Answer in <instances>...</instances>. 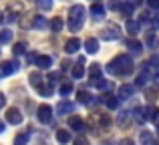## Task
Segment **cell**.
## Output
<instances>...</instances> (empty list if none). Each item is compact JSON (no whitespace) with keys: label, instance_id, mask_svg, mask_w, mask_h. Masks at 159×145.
I'll return each mask as SVG.
<instances>
[{"label":"cell","instance_id":"6da1fadb","mask_svg":"<svg viewBox=\"0 0 159 145\" xmlns=\"http://www.w3.org/2000/svg\"><path fill=\"white\" fill-rule=\"evenodd\" d=\"M133 69H135V65H133V59L129 55H117L107 65V73L117 75V77H127L133 73Z\"/></svg>","mask_w":159,"mask_h":145},{"label":"cell","instance_id":"7a4b0ae2","mask_svg":"<svg viewBox=\"0 0 159 145\" xmlns=\"http://www.w3.org/2000/svg\"><path fill=\"white\" fill-rule=\"evenodd\" d=\"M85 22V6L83 4H75L69 10V28L70 32H79Z\"/></svg>","mask_w":159,"mask_h":145},{"label":"cell","instance_id":"3957f363","mask_svg":"<svg viewBox=\"0 0 159 145\" xmlns=\"http://www.w3.org/2000/svg\"><path fill=\"white\" fill-rule=\"evenodd\" d=\"M20 69V65L16 61H4L0 63V77H8V75H14Z\"/></svg>","mask_w":159,"mask_h":145},{"label":"cell","instance_id":"277c9868","mask_svg":"<svg viewBox=\"0 0 159 145\" xmlns=\"http://www.w3.org/2000/svg\"><path fill=\"white\" fill-rule=\"evenodd\" d=\"M22 119H24L22 113H20L16 107H12V109L6 111V121L10 123V125H20V123H22Z\"/></svg>","mask_w":159,"mask_h":145},{"label":"cell","instance_id":"5b68a950","mask_svg":"<svg viewBox=\"0 0 159 145\" xmlns=\"http://www.w3.org/2000/svg\"><path fill=\"white\" fill-rule=\"evenodd\" d=\"M121 36V28L117 24H109V26L103 30V39L105 40H117Z\"/></svg>","mask_w":159,"mask_h":145},{"label":"cell","instance_id":"8992f818","mask_svg":"<svg viewBox=\"0 0 159 145\" xmlns=\"http://www.w3.org/2000/svg\"><path fill=\"white\" fill-rule=\"evenodd\" d=\"M39 121L44 123V125L52 121V109L48 105H40L39 107Z\"/></svg>","mask_w":159,"mask_h":145},{"label":"cell","instance_id":"52a82bcc","mask_svg":"<svg viewBox=\"0 0 159 145\" xmlns=\"http://www.w3.org/2000/svg\"><path fill=\"white\" fill-rule=\"evenodd\" d=\"M79 48H81V40H79V39H69V40L65 43V51L69 52V55L77 52Z\"/></svg>","mask_w":159,"mask_h":145},{"label":"cell","instance_id":"ba28073f","mask_svg":"<svg viewBox=\"0 0 159 145\" xmlns=\"http://www.w3.org/2000/svg\"><path fill=\"white\" fill-rule=\"evenodd\" d=\"M133 93H135V85H121V87H119V97H121V99L133 97Z\"/></svg>","mask_w":159,"mask_h":145},{"label":"cell","instance_id":"9c48e42d","mask_svg":"<svg viewBox=\"0 0 159 145\" xmlns=\"http://www.w3.org/2000/svg\"><path fill=\"white\" fill-rule=\"evenodd\" d=\"M91 14H93V18L101 20L103 16H105V6H103V4H99V2H95L93 6H91Z\"/></svg>","mask_w":159,"mask_h":145},{"label":"cell","instance_id":"30bf717a","mask_svg":"<svg viewBox=\"0 0 159 145\" xmlns=\"http://www.w3.org/2000/svg\"><path fill=\"white\" fill-rule=\"evenodd\" d=\"M139 139H141V145H157V139L153 137V133H149V131H141Z\"/></svg>","mask_w":159,"mask_h":145},{"label":"cell","instance_id":"8fae6325","mask_svg":"<svg viewBox=\"0 0 159 145\" xmlns=\"http://www.w3.org/2000/svg\"><path fill=\"white\" fill-rule=\"evenodd\" d=\"M69 127H70V129H75V131H79V133L85 131V123H83L81 117H70L69 119Z\"/></svg>","mask_w":159,"mask_h":145},{"label":"cell","instance_id":"7c38bea8","mask_svg":"<svg viewBox=\"0 0 159 145\" xmlns=\"http://www.w3.org/2000/svg\"><path fill=\"white\" fill-rule=\"evenodd\" d=\"M73 109H75V103H70V101H61L58 107H57L58 115H66V113H70Z\"/></svg>","mask_w":159,"mask_h":145},{"label":"cell","instance_id":"4fadbf2b","mask_svg":"<svg viewBox=\"0 0 159 145\" xmlns=\"http://www.w3.org/2000/svg\"><path fill=\"white\" fill-rule=\"evenodd\" d=\"M85 48H87L89 55H95V52L99 51V40L97 39H87L85 40Z\"/></svg>","mask_w":159,"mask_h":145},{"label":"cell","instance_id":"5bb4252c","mask_svg":"<svg viewBox=\"0 0 159 145\" xmlns=\"http://www.w3.org/2000/svg\"><path fill=\"white\" fill-rule=\"evenodd\" d=\"M99 129H109L111 127V117H109L107 113H99Z\"/></svg>","mask_w":159,"mask_h":145},{"label":"cell","instance_id":"9a60e30c","mask_svg":"<svg viewBox=\"0 0 159 145\" xmlns=\"http://www.w3.org/2000/svg\"><path fill=\"white\" fill-rule=\"evenodd\" d=\"M36 65H39V69H51L52 59L48 55H43V57H39V59H36Z\"/></svg>","mask_w":159,"mask_h":145},{"label":"cell","instance_id":"2e32d148","mask_svg":"<svg viewBox=\"0 0 159 145\" xmlns=\"http://www.w3.org/2000/svg\"><path fill=\"white\" fill-rule=\"evenodd\" d=\"M57 141L61 143V145L69 143V141H70V133H69L66 129H58V131H57Z\"/></svg>","mask_w":159,"mask_h":145},{"label":"cell","instance_id":"e0dca14e","mask_svg":"<svg viewBox=\"0 0 159 145\" xmlns=\"http://www.w3.org/2000/svg\"><path fill=\"white\" fill-rule=\"evenodd\" d=\"M103 103H105L109 109H117V107H119V99L113 97V95H105V97H103Z\"/></svg>","mask_w":159,"mask_h":145},{"label":"cell","instance_id":"ac0fdd59","mask_svg":"<svg viewBox=\"0 0 159 145\" xmlns=\"http://www.w3.org/2000/svg\"><path fill=\"white\" fill-rule=\"evenodd\" d=\"M147 83H149V75L141 71V73H139V77H137V83H135V89H137V87H139V89H145V87H147Z\"/></svg>","mask_w":159,"mask_h":145},{"label":"cell","instance_id":"d6986e66","mask_svg":"<svg viewBox=\"0 0 159 145\" xmlns=\"http://www.w3.org/2000/svg\"><path fill=\"white\" fill-rule=\"evenodd\" d=\"M89 77H91V83H93V81L97 83L99 79H101V67H99L97 63H95L93 67H91V71H89Z\"/></svg>","mask_w":159,"mask_h":145},{"label":"cell","instance_id":"ffe728a7","mask_svg":"<svg viewBox=\"0 0 159 145\" xmlns=\"http://www.w3.org/2000/svg\"><path fill=\"white\" fill-rule=\"evenodd\" d=\"M28 79H30V85L34 87V89H39V87L43 85V75H40V73H30Z\"/></svg>","mask_w":159,"mask_h":145},{"label":"cell","instance_id":"44dd1931","mask_svg":"<svg viewBox=\"0 0 159 145\" xmlns=\"http://www.w3.org/2000/svg\"><path fill=\"white\" fill-rule=\"evenodd\" d=\"M127 47L131 48L133 52H141V51H143V44H141L139 40H135V39H129L127 40Z\"/></svg>","mask_w":159,"mask_h":145},{"label":"cell","instance_id":"7402d4cb","mask_svg":"<svg viewBox=\"0 0 159 145\" xmlns=\"http://www.w3.org/2000/svg\"><path fill=\"white\" fill-rule=\"evenodd\" d=\"M34 18H36L34 14H28L26 18L20 20V26H22V28H32V26H34Z\"/></svg>","mask_w":159,"mask_h":145},{"label":"cell","instance_id":"603a6c76","mask_svg":"<svg viewBox=\"0 0 159 145\" xmlns=\"http://www.w3.org/2000/svg\"><path fill=\"white\" fill-rule=\"evenodd\" d=\"M12 40V30H8V28H4L2 32H0V43L2 44H8Z\"/></svg>","mask_w":159,"mask_h":145},{"label":"cell","instance_id":"cb8c5ba5","mask_svg":"<svg viewBox=\"0 0 159 145\" xmlns=\"http://www.w3.org/2000/svg\"><path fill=\"white\" fill-rule=\"evenodd\" d=\"M36 91H39L43 97H51V95H52V85H44V83H43V85H40Z\"/></svg>","mask_w":159,"mask_h":145},{"label":"cell","instance_id":"d4e9b609","mask_svg":"<svg viewBox=\"0 0 159 145\" xmlns=\"http://www.w3.org/2000/svg\"><path fill=\"white\" fill-rule=\"evenodd\" d=\"M28 137H30V133H20V135H16V139H14V145H26L28 143Z\"/></svg>","mask_w":159,"mask_h":145},{"label":"cell","instance_id":"484cf974","mask_svg":"<svg viewBox=\"0 0 159 145\" xmlns=\"http://www.w3.org/2000/svg\"><path fill=\"white\" fill-rule=\"evenodd\" d=\"M12 52H14L16 57L24 55V52H26V43H16V44H14V48H12Z\"/></svg>","mask_w":159,"mask_h":145},{"label":"cell","instance_id":"4316f807","mask_svg":"<svg viewBox=\"0 0 159 145\" xmlns=\"http://www.w3.org/2000/svg\"><path fill=\"white\" fill-rule=\"evenodd\" d=\"M47 26H48V22H47V18H44V16H36V18H34V28L43 30V28H47Z\"/></svg>","mask_w":159,"mask_h":145},{"label":"cell","instance_id":"83f0119b","mask_svg":"<svg viewBox=\"0 0 159 145\" xmlns=\"http://www.w3.org/2000/svg\"><path fill=\"white\" fill-rule=\"evenodd\" d=\"M77 99H79V103H91V101H93V97H91L87 91H79V93H77Z\"/></svg>","mask_w":159,"mask_h":145},{"label":"cell","instance_id":"f1b7e54d","mask_svg":"<svg viewBox=\"0 0 159 145\" xmlns=\"http://www.w3.org/2000/svg\"><path fill=\"white\" fill-rule=\"evenodd\" d=\"M95 85H97V89H101V91H109V89L113 87V85H111V81H105V79H99Z\"/></svg>","mask_w":159,"mask_h":145},{"label":"cell","instance_id":"f546056e","mask_svg":"<svg viewBox=\"0 0 159 145\" xmlns=\"http://www.w3.org/2000/svg\"><path fill=\"white\" fill-rule=\"evenodd\" d=\"M129 121H131V113H129V111H123V113L119 115V125L123 127V125H127Z\"/></svg>","mask_w":159,"mask_h":145},{"label":"cell","instance_id":"4dcf8cb0","mask_svg":"<svg viewBox=\"0 0 159 145\" xmlns=\"http://www.w3.org/2000/svg\"><path fill=\"white\" fill-rule=\"evenodd\" d=\"M83 75H85V69H83V63H79L77 67H73V77H75V79H83Z\"/></svg>","mask_w":159,"mask_h":145},{"label":"cell","instance_id":"1f68e13d","mask_svg":"<svg viewBox=\"0 0 159 145\" xmlns=\"http://www.w3.org/2000/svg\"><path fill=\"white\" fill-rule=\"evenodd\" d=\"M73 93V83H65L61 85V97H66V95Z\"/></svg>","mask_w":159,"mask_h":145},{"label":"cell","instance_id":"d6a6232c","mask_svg":"<svg viewBox=\"0 0 159 145\" xmlns=\"http://www.w3.org/2000/svg\"><path fill=\"white\" fill-rule=\"evenodd\" d=\"M36 4H39L40 10H51L52 8V0H36Z\"/></svg>","mask_w":159,"mask_h":145},{"label":"cell","instance_id":"836d02e7","mask_svg":"<svg viewBox=\"0 0 159 145\" xmlns=\"http://www.w3.org/2000/svg\"><path fill=\"white\" fill-rule=\"evenodd\" d=\"M51 28H52V32H61L62 30V20L61 18H54L52 22H51Z\"/></svg>","mask_w":159,"mask_h":145},{"label":"cell","instance_id":"e575fe53","mask_svg":"<svg viewBox=\"0 0 159 145\" xmlns=\"http://www.w3.org/2000/svg\"><path fill=\"white\" fill-rule=\"evenodd\" d=\"M127 30L131 32V34H135V32L139 30V24H137L135 20H127Z\"/></svg>","mask_w":159,"mask_h":145},{"label":"cell","instance_id":"d590c367","mask_svg":"<svg viewBox=\"0 0 159 145\" xmlns=\"http://www.w3.org/2000/svg\"><path fill=\"white\" fill-rule=\"evenodd\" d=\"M121 0H109V10H121Z\"/></svg>","mask_w":159,"mask_h":145},{"label":"cell","instance_id":"8d00e7d4","mask_svg":"<svg viewBox=\"0 0 159 145\" xmlns=\"http://www.w3.org/2000/svg\"><path fill=\"white\" fill-rule=\"evenodd\" d=\"M8 8H10V14H14V12H20V10H22V4H20V2H12Z\"/></svg>","mask_w":159,"mask_h":145},{"label":"cell","instance_id":"74e56055","mask_svg":"<svg viewBox=\"0 0 159 145\" xmlns=\"http://www.w3.org/2000/svg\"><path fill=\"white\" fill-rule=\"evenodd\" d=\"M121 12H123L125 16H131V12H133V6H131V4H127V2H125V4H123V8H121Z\"/></svg>","mask_w":159,"mask_h":145},{"label":"cell","instance_id":"f35d334b","mask_svg":"<svg viewBox=\"0 0 159 145\" xmlns=\"http://www.w3.org/2000/svg\"><path fill=\"white\" fill-rule=\"evenodd\" d=\"M58 79H61V73H51V75H48V83H51V85H52V83H57Z\"/></svg>","mask_w":159,"mask_h":145},{"label":"cell","instance_id":"ab89813d","mask_svg":"<svg viewBox=\"0 0 159 145\" xmlns=\"http://www.w3.org/2000/svg\"><path fill=\"white\" fill-rule=\"evenodd\" d=\"M75 145H89V141H87L85 137H77L75 139Z\"/></svg>","mask_w":159,"mask_h":145},{"label":"cell","instance_id":"60d3db41","mask_svg":"<svg viewBox=\"0 0 159 145\" xmlns=\"http://www.w3.org/2000/svg\"><path fill=\"white\" fill-rule=\"evenodd\" d=\"M147 44H149V47H155V36H153V34L147 36Z\"/></svg>","mask_w":159,"mask_h":145},{"label":"cell","instance_id":"b9f144b4","mask_svg":"<svg viewBox=\"0 0 159 145\" xmlns=\"http://www.w3.org/2000/svg\"><path fill=\"white\" fill-rule=\"evenodd\" d=\"M36 59H39V55H34V52H30V55H28V63H36Z\"/></svg>","mask_w":159,"mask_h":145},{"label":"cell","instance_id":"7bdbcfd3","mask_svg":"<svg viewBox=\"0 0 159 145\" xmlns=\"http://www.w3.org/2000/svg\"><path fill=\"white\" fill-rule=\"evenodd\" d=\"M147 4H149L151 8H157V6H159V0H147Z\"/></svg>","mask_w":159,"mask_h":145},{"label":"cell","instance_id":"ee69618b","mask_svg":"<svg viewBox=\"0 0 159 145\" xmlns=\"http://www.w3.org/2000/svg\"><path fill=\"white\" fill-rule=\"evenodd\" d=\"M127 4H131V6L135 8V6H139V4H141V0H127Z\"/></svg>","mask_w":159,"mask_h":145},{"label":"cell","instance_id":"f6af8a7d","mask_svg":"<svg viewBox=\"0 0 159 145\" xmlns=\"http://www.w3.org/2000/svg\"><path fill=\"white\" fill-rule=\"evenodd\" d=\"M4 105H6V97H4V95L2 93H0V109H2V107Z\"/></svg>","mask_w":159,"mask_h":145},{"label":"cell","instance_id":"bcb514c9","mask_svg":"<svg viewBox=\"0 0 159 145\" xmlns=\"http://www.w3.org/2000/svg\"><path fill=\"white\" fill-rule=\"evenodd\" d=\"M153 26H155V28H157V30H159V14L155 16V18H153Z\"/></svg>","mask_w":159,"mask_h":145},{"label":"cell","instance_id":"7dc6e473","mask_svg":"<svg viewBox=\"0 0 159 145\" xmlns=\"http://www.w3.org/2000/svg\"><path fill=\"white\" fill-rule=\"evenodd\" d=\"M121 145H135V143H133L131 139H123V141H121Z\"/></svg>","mask_w":159,"mask_h":145},{"label":"cell","instance_id":"c3c4849f","mask_svg":"<svg viewBox=\"0 0 159 145\" xmlns=\"http://www.w3.org/2000/svg\"><path fill=\"white\" fill-rule=\"evenodd\" d=\"M155 79H157V81H159V67L155 69Z\"/></svg>","mask_w":159,"mask_h":145},{"label":"cell","instance_id":"681fc988","mask_svg":"<svg viewBox=\"0 0 159 145\" xmlns=\"http://www.w3.org/2000/svg\"><path fill=\"white\" fill-rule=\"evenodd\" d=\"M2 131H4V123L0 121V133H2Z\"/></svg>","mask_w":159,"mask_h":145},{"label":"cell","instance_id":"f907efd6","mask_svg":"<svg viewBox=\"0 0 159 145\" xmlns=\"http://www.w3.org/2000/svg\"><path fill=\"white\" fill-rule=\"evenodd\" d=\"M0 22H2V12H0Z\"/></svg>","mask_w":159,"mask_h":145},{"label":"cell","instance_id":"816d5d0a","mask_svg":"<svg viewBox=\"0 0 159 145\" xmlns=\"http://www.w3.org/2000/svg\"><path fill=\"white\" fill-rule=\"evenodd\" d=\"M157 133H159V127H157Z\"/></svg>","mask_w":159,"mask_h":145}]
</instances>
